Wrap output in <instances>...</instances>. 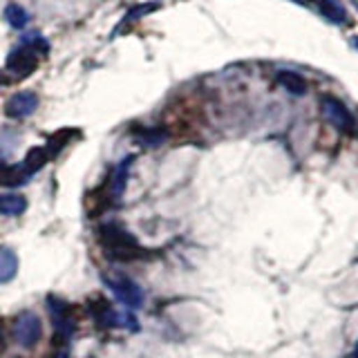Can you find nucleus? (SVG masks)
Instances as JSON below:
<instances>
[{"mask_svg":"<svg viewBox=\"0 0 358 358\" xmlns=\"http://www.w3.org/2000/svg\"><path fill=\"white\" fill-rule=\"evenodd\" d=\"M99 240L103 244L106 253L110 257H115V260L130 262L145 257V249L137 242V238L130 235L128 231H123L121 227H117V224H103L99 229Z\"/></svg>","mask_w":358,"mask_h":358,"instance_id":"obj_1","label":"nucleus"},{"mask_svg":"<svg viewBox=\"0 0 358 358\" xmlns=\"http://www.w3.org/2000/svg\"><path fill=\"white\" fill-rule=\"evenodd\" d=\"M11 331H14V341L20 347H34L41 341L43 324H41V318L34 311H22L14 320V327H11Z\"/></svg>","mask_w":358,"mask_h":358,"instance_id":"obj_2","label":"nucleus"},{"mask_svg":"<svg viewBox=\"0 0 358 358\" xmlns=\"http://www.w3.org/2000/svg\"><path fill=\"white\" fill-rule=\"evenodd\" d=\"M320 110H322V117L327 119L336 130H341V132H352L354 130V117H352V112L347 110L345 103H341L338 99L322 96L320 99Z\"/></svg>","mask_w":358,"mask_h":358,"instance_id":"obj_3","label":"nucleus"},{"mask_svg":"<svg viewBox=\"0 0 358 358\" xmlns=\"http://www.w3.org/2000/svg\"><path fill=\"white\" fill-rule=\"evenodd\" d=\"M108 287L115 291L117 300L121 305H126L128 309H139L143 305V291L132 282L128 278H121V275H112L106 278Z\"/></svg>","mask_w":358,"mask_h":358,"instance_id":"obj_4","label":"nucleus"},{"mask_svg":"<svg viewBox=\"0 0 358 358\" xmlns=\"http://www.w3.org/2000/svg\"><path fill=\"white\" fill-rule=\"evenodd\" d=\"M48 309H50V316H52V322H54L56 336H61L63 341H67L74 334L72 309L67 307V302H63L61 298H56V296L48 298Z\"/></svg>","mask_w":358,"mask_h":358,"instance_id":"obj_5","label":"nucleus"},{"mask_svg":"<svg viewBox=\"0 0 358 358\" xmlns=\"http://www.w3.org/2000/svg\"><path fill=\"white\" fill-rule=\"evenodd\" d=\"M36 65H38V54L29 48H25V45L11 50L7 56V72H11L18 78L29 76L34 70H36Z\"/></svg>","mask_w":358,"mask_h":358,"instance_id":"obj_6","label":"nucleus"},{"mask_svg":"<svg viewBox=\"0 0 358 358\" xmlns=\"http://www.w3.org/2000/svg\"><path fill=\"white\" fill-rule=\"evenodd\" d=\"M38 108V96L34 92H18L14 94L5 106V115L11 119H25L29 115H34Z\"/></svg>","mask_w":358,"mask_h":358,"instance_id":"obj_7","label":"nucleus"},{"mask_svg":"<svg viewBox=\"0 0 358 358\" xmlns=\"http://www.w3.org/2000/svg\"><path fill=\"white\" fill-rule=\"evenodd\" d=\"M31 179V173L27 171L25 164H5L0 162V186H7V188H16L27 184Z\"/></svg>","mask_w":358,"mask_h":358,"instance_id":"obj_8","label":"nucleus"},{"mask_svg":"<svg viewBox=\"0 0 358 358\" xmlns=\"http://www.w3.org/2000/svg\"><path fill=\"white\" fill-rule=\"evenodd\" d=\"M130 164H132V157H126L112 173L110 179V190H108V197H121L123 190H126V182H128V173H130Z\"/></svg>","mask_w":358,"mask_h":358,"instance_id":"obj_9","label":"nucleus"},{"mask_svg":"<svg viewBox=\"0 0 358 358\" xmlns=\"http://www.w3.org/2000/svg\"><path fill=\"white\" fill-rule=\"evenodd\" d=\"M18 273V257L11 249L0 246V282H11Z\"/></svg>","mask_w":358,"mask_h":358,"instance_id":"obj_10","label":"nucleus"},{"mask_svg":"<svg viewBox=\"0 0 358 358\" xmlns=\"http://www.w3.org/2000/svg\"><path fill=\"white\" fill-rule=\"evenodd\" d=\"M316 5L320 9V14L329 22H336V25H343V22H347V11H345V7L338 3V0H316Z\"/></svg>","mask_w":358,"mask_h":358,"instance_id":"obj_11","label":"nucleus"},{"mask_svg":"<svg viewBox=\"0 0 358 358\" xmlns=\"http://www.w3.org/2000/svg\"><path fill=\"white\" fill-rule=\"evenodd\" d=\"M278 83L291 94H305L307 92V81L298 72H289V70L278 72Z\"/></svg>","mask_w":358,"mask_h":358,"instance_id":"obj_12","label":"nucleus"},{"mask_svg":"<svg viewBox=\"0 0 358 358\" xmlns=\"http://www.w3.org/2000/svg\"><path fill=\"white\" fill-rule=\"evenodd\" d=\"M27 208V199L20 195H0V215H20Z\"/></svg>","mask_w":358,"mask_h":358,"instance_id":"obj_13","label":"nucleus"},{"mask_svg":"<svg viewBox=\"0 0 358 358\" xmlns=\"http://www.w3.org/2000/svg\"><path fill=\"white\" fill-rule=\"evenodd\" d=\"M50 159H52V157H50L48 148H45V145H36V148H31V150L27 152L25 162H22V164H25V166H27V171L34 175V173H38L41 168H43L45 164H48Z\"/></svg>","mask_w":358,"mask_h":358,"instance_id":"obj_14","label":"nucleus"},{"mask_svg":"<svg viewBox=\"0 0 358 358\" xmlns=\"http://www.w3.org/2000/svg\"><path fill=\"white\" fill-rule=\"evenodd\" d=\"M5 20L9 22L11 27H25L27 25V11L22 9L20 5H7L5 7Z\"/></svg>","mask_w":358,"mask_h":358,"instance_id":"obj_15","label":"nucleus"},{"mask_svg":"<svg viewBox=\"0 0 358 358\" xmlns=\"http://www.w3.org/2000/svg\"><path fill=\"white\" fill-rule=\"evenodd\" d=\"M157 9H159V5H155V3H150V5H139V7H134V9H130L128 11V14L126 16H123V20H121V25H119V29L121 27H126L128 25V22H134V20H139L141 16H148L150 14V11H157ZM117 29V31H119ZM115 31V34H117Z\"/></svg>","mask_w":358,"mask_h":358,"instance_id":"obj_16","label":"nucleus"},{"mask_svg":"<svg viewBox=\"0 0 358 358\" xmlns=\"http://www.w3.org/2000/svg\"><path fill=\"white\" fill-rule=\"evenodd\" d=\"M74 137V132L72 130H61L59 134H54V137L50 139V143L45 145V148H48V152H50V157H56L61 150H63V145L70 141Z\"/></svg>","mask_w":358,"mask_h":358,"instance_id":"obj_17","label":"nucleus"},{"mask_svg":"<svg viewBox=\"0 0 358 358\" xmlns=\"http://www.w3.org/2000/svg\"><path fill=\"white\" fill-rule=\"evenodd\" d=\"M22 45H25V48H29V50H34L36 54H48V52H50V45H48V41H45L43 36H38L36 31L27 34V36L22 38Z\"/></svg>","mask_w":358,"mask_h":358,"instance_id":"obj_18","label":"nucleus"},{"mask_svg":"<svg viewBox=\"0 0 358 358\" xmlns=\"http://www.w3.org/2000/svg\"><path fill=\"white\" fill-rule=\"evenodd\" d=\"M139 141H141L143 145H159V143L164 141V132H155V130L143 132L141 137H139Z\"/></svg>","mask_w":358,"mask_h":358,"instance_id":"obj_19","label":"nucleus"},{"mask_svg":"<svg viewBox=\"0 0 358 358\" xmlns=\"http://www.w3.org/2000/svg\"><path fill=\"white\" fill-rule=\"evenodd\" d=\"M289 3H296L300 7H311V0H289Z\"/></svg>","mask_w":358,"mask_h":358,"instance_id":"obj_20","label":"nucleus"},{"mask_svg":"<svg viewBox=\"0 0 358 358\" xmlns=\"http://www.w3.org/2000/svg\"><path fill=\"white\" fill-rule=\"evenodd\" d=\"M5 352V334H3V327H0V354Z\"/></svg>","mask_w":358,"mask_h":358,"instance_id":"obj_21","label":"nucleus"},{"mask_svg":"<svg viewBox=\"0 0 358 358\" xmlns=\"http://www.w3.org/2000/svg\"><path fill=\"white\" fill-rule=\"evenodd\" d=\"M56 358H67V350H61V352H59V356H56Z\"/></svg>","mask_w":358,"mask_h":358,"instance_id":"obj_22","label":"nucleus"},{"mask_svg":"<svg viewBox=\"0 0 358 358\" xmlns=\"http://www.w3.org/2000/svg\"><path fill=\"white\" fill-rule=\"evenodd\" d=\"M352 48H356V50H358V38H352Z\"/></svg>","mask_w":358,"mask_h":358,"instance_id":"obj_23","label":"nucleus"}]
</instances>
